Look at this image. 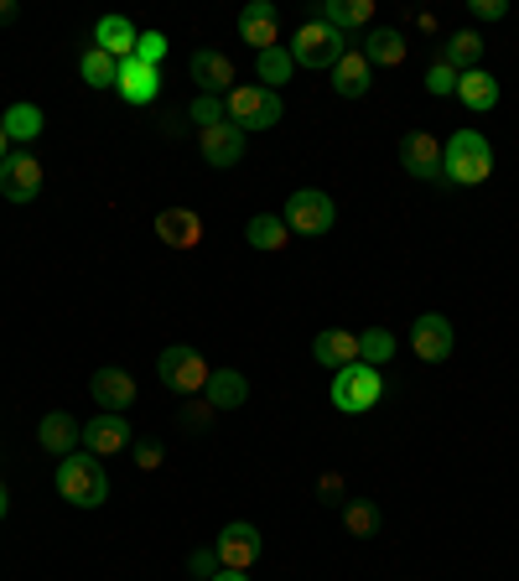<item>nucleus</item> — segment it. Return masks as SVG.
<instances>
[{"label": "nucleus", "instance_id": "15", "mask_svg": "<svg viewBox=\"0 0 519 581\" xmlns=\"http://www.w3.org/2000/svg\"><path fill=\"white\" fill-rule=\"evenodd\" d=\"M198 151H203V161H208L213 171L240 167V156H244V130H234V125H213V130H198Z\"/></svg>", "mask_w": 519, "mask_h": 581}, {"label": "nucleus", "instance_id": "12", "mask_svg": "<svg viewBox=\"0 0 519 581\" xmlns=\"http://www.w3.org/2000/svg\"><path fill=\"white\" fill-rule=\"evenodd\" d=\"M240 36L255 47V57L280 47V11L271 6V0H250V6L240 11Z\"/></svg>", "mask_w": 519, "mask_h": 581}, {"label": "nucleus", "instance_id": "11", "mask_svg": "<svg viewBox=\"0 0 519 581\" xmlns=\"http://www.w3.org/2000/svg\"><path fill=\"white\" fill-rule=\"evenodd\" d=\"M452 342H457V332H452V323L442 317V311H426V317H415L411 348H415V359H421V363L452 359Z\"/></svg>", "mask_w": 519, "mask_h": 581}, {"label": "nucleus", "instance_id": "2", "mask_svg": "<svg viewBox=\"0 0 519 581\" xmlns=\"http://www.w3.org/2000/svg\"><path fill=\"white\" fill-rule=\"evenodd\" d=\"M57 498H68L73 509H99L109 498V478L94 452H68L57 457Z\"/></svg>", "mask_w": 519, "mask_h": 581}, {"label": "nucleus", "instance_id": "39", "mask_svg": "<svg viewBox=\"0 0 519 581\" xmlns=\"http://www.w3.org/2000/svg\"><path fill=\"white\" fill-rule=\"evenodd\" d=\"M161 457H167V452H161L156 442H136V467H140V473H156V467H161Z\"/></svg>", "mask_w": 519, "mask_h": 581}, {"label": "nucleus", "instance_id": "37", "mask_svg": "<svg viewBox=\"0 0 519 581\" xmlns=\"http://www.w3.org/2000/svg\"><path fill=\"white\" fill-rule=\"evenodd\" d=\"M188 571H192V577H219V550H192V556H188Z\"/></svg>", "mask_w": 519, "mask_h": 581}, {"label": "nucleus", "instance_id": "27", "mask_svg": "<svg viewBox=\"0 0 519 581\" xmlns=\"http://www.w3.org/2000/svg\"><path fill=\"white\" fill-rule=\"evenodd\" d=\"M343 530L353 535V540H374V535L384 530V514L374 498H348L343 504Z\"/></svg>", "mask_w": 519, "mask_h": 581}, {"label": "nucleus", "instance_id": "43", "mask_svg": "<svg viewBox=\"0 0 519 581\" xmlns=\"http://www.w3.org/2000/svg\"><path fill=\"white\" fill-rule=\"evenodd\" d=\"M0 21H17V0H0Z\"/></svg>", "mask_w": 519, "mask_h": 581}, {"label": "nucleus", "instance_id": "1", "mask_svg": "<svg viewBox=\"0 0 519 581\" xmlns=\"http://www.w3.org/2000/svg\"><path fill=\"white\" fill-rule=\"evenodd\" d=\"M488 171H494V146L478 130H457L442 146V182H452V188H478V182H488Z\"/></svg>", "mask_w": 519, "mask_h": 581}, {"label": "nucleus", "instance_id": "9", "mask_svg": "<svg viewBox=\"0 0 519 581\" xmlns=\"http://www.w3.org/2000/svg\"><path fill=\"white\" fill-rule=\"evenodd\" d=\"M0 192H6V203H36L42 198V161L32 151H11L0 167Z\"/></svg>", "mask_w": 519, "mask_h": 581}, {"label": "nucleus", "instance_id": "40", "mask_svg": "<svg viewBox=\"0 0 519 581\" xmlns=\"http://www.w3.org/2000/svg\"><path fill=\"white\" fill-rule=\"evenodd\" d=\"M467 11H473L478 21H499V17H504V0H473Z\"/></svg>", "mask_w": 519, "mask_h": 581}, {"label": "nucleus", "instance_id": "17", "mask_svg": "<svg viewBox=\"0 0 519 581\" xmlns=\"http://www.w3.org/2000/svg\"><path fill=\"white\" fill-rule=\"evenodd\" d=\"M84 446L94 452V457H115V452H125L130 446V421L125 415H94L84 426Z\"/></svg>", "mask_w": 519, "mask_h": 581}, {"label": "nucleus", "instance_id": "31", "mask_svg": "<svg viewBox=\"0 0 519 581\" xmlns=\"http://www.w3.org/2000/svg\"><path fill=\"white\" fill-rule=\"evenodd\" d=\"M255 73H260V88H271V94H276V84H292L296 63H292V52H286V42H280V47H271V52H260Z\"/></svg>", "mask_w": 519, "mask_h": 581}, {"label": "nucleus", "instance_id": "25", "mask_svg": "<svg viewBox=\"0 0 519 581\" xmlns=\"http://www.w3.org/2000/svg\"><path fill=\"white\" fill-rule=\"evenodd\" d=\"M457 99H463L467 109L488 115V109L499 104V78H494L488 68H467V73H457Z\"/></svg>", "mask_w": 519, "mask_h": 581}, {"label": "nucleus", "instance_id": "3", "mask_svg": "<svg viewBox=\"0 0 519 581\" xmlns=\"http://www.w3.org/2000/svg\"><path fill=\"white\" fill-rule=\"evenodd\" d=\"M224 109H229V125L234 130H276L280 125V94H271V88L260 84H234L224 94Z\"/></svg>", "mask_w": 519, "mask_h": 581}, {"label": "nucleus", "instance_id": "18", "mask_svg": "<svg viewBox=\"0 0 519 581\" xmlns=\"http://www.w3.org/2000/svg\"><path fill=\"white\" fill-rule=\"evenodd\" d=\"M317 21H328L332 32L343 36H353V32H363V27H374V0H322V11H317Z\"/></svg>", "mask_w": 519, "mask_h": 581}, {"label": "nucleus", "instance_id": "36", "mask_svg": "<svg viewBox=\"0 0 519 581\" xmlns=\"http://www.w3.org/2000/svg\"><path fill=\"white\" fill-rule=\"evenodd\" d=\"M426 88H432V94H457V73H452L447 63H432V73H426Z\"/></svg>", "mask_w": 519, "mask_h": 581}, {"label": "nucleus", "instance_id": "19", "mask_svg": "<svg viewBox=\"0 0 519 581\" xmlns=\"http://www.w3.org/2000/svg\"><path fill=\"white\" fill-rule=\"evenodd\" d=\"M115 94H120L125 104H156V94H161V68H146L136 57H125L120 78H115Z\"/></svg>", "mask_w": 519, "mask_h": 581}, {"label": "nucleus", "instance_id": "6", "mask_svg": "<svg viewBox=\"0 0 519 581\" xmlns=\"http://www.w3.org/2000/svg\"><path fill=\"white\" fill-rule=\"evenodd\" d=\"M156 374L172 394H203L208 390V359L192 348V342H172V348H161V359H156Z\"/></svg>", "mask_w": 519, "mask_h": 581}, {"label": "nucleus", "instance_id": "23", "mask_svg": "<svg viewBox=\"0 0 519 581\" xmlns=\"http://www.w3.org/2000/svg\"><path fill=\"white\" fill-rule=\"evenodd\" d=\"M78 436H84V426H78L68 411H47L42 426H36V442H42V452H52V457H68L73 446H78Z\"/></svg>", "mask_w": 519, "mask_h": 581}, {"label": "nucleus", "instance_id": "14", "mask_svg": "<svg viewBox=\"0 0 519 581\" xmlns=\"http://www.w3.org/2000/svg\"><path fill=\"white\" fill-rule=\"evenodd\" d=\"M192 84H198V94H213V99H224L229 88H234V63H229L224 52H213V47H198L192 52Z\"/></svg>", "mask_w": 519, "mask_h": 581}, {"label": "nucleus", "instance_id": "35", "mask_svg": "<svg viewBox=\"0 0 519 581\" xmlns=\"http://www.w3.org/2000/svg\"><path fill=\"white\" fill-rule=\"evenodd\" d=\"M161 57H167V36H161V32H140L136 36V63L161 68Z\"/></svg>", "mask_w": 519, "mask_h": 581}, {"label": "nucleus", "instance_id": "30", "mask_svg": "<svg viewBox=\"0 0 519 581\" xmlns=\"http://www.w3.org/2000/svg\"><path fill=\"white\" fill-rule=\"evenodd\" d=\"M42 109H36L32 99H21V104H11L6 109V120H0V130H6V140H36L42 136Z\"/></svg>", "mask_w": 519, "mask_h": 581}, {"label": "nucleus", "instance_id": "20", "mask_svg": "<svg viewBox=\"0 0 519 581\" xmlns=\"http://www.w3.org/2000/svg\"><path fill=\"white\" fill-rule=\"evenodd\" d=\"M311 359L322 363V369H348V363H359V332H343V327H328V332H317L311 342Z\"/></svg>", "mask_w": 519, "mask_h": 581}, {"label": "nucleus", "instance_id": "44", "mask_svg": "<svg viewBox=\"0 0 519 581\" xmlns=\"http://www.w3.org/2000/svg\"><path fill=\"white\" fill-rule=\"evenodd\" d=\"M6 509H11V488H6V478H0V519H6Z\"/></svg>", "mask_w": 519, "mask_h": 581}, {"label": "nucleus", "instance_id": "13", "mask_svg": "<svg viewBox=\"0 0 519 581\" xmlns=\"http://www.w3.org/2000/svg\"><path fill=\"white\" fill-rule=\"evenodd\" d=\"M88 394H94V405L109 415L136 411V379L125 374V369H99V374L88 379Z\"/></svg>", "mask_w": 519, "mask_h": 581}, {"label": "nucleus", "instance_id": "7", "mask_svg": "<svg viewBox=\"0 0 519 581\" xmlns=\"http://www.w3.org/2000/svg\"><path fill=\"white\" fill-rule=\"evenodd\" d=\"M280 223L292 229V234H301V240H317V234H328L332 223H338V208H332L328 192L317 188H301L286 198V213H280Z\"/></svg>", "mask_w": 519, "mask_h": 581}, {"label": "nucleus", "instance_id": "26", "mask_svg": "<svg viewBox=\"0 0 519 581\" xmlns=\"http://www.w3.org/2000/svg\"><path fill=\"white\" fill-rule=\"evenodd\" d=\"M136 36L140 32L125 17H99V27H94V47L125 63V57H136Z\"/></svg>", "mask_w": 519, "mask_h": 581}, {"label": "nucleus", "instance_id": "41", "mask_svg": "<svg viewBox=\"0 0 519 581\" xmlns=\"http://www.w3.org/2000/svg\"><path fill=\"white\" fill-rule=\"evenodd\" d=\"M213 415H219V411H213L208 400H198V405H188V426H192V431H203L208 421H213Z\"/></svg>", "mask_w": 519, "mask_h": 581}, {"label": "nucleus", "instance_id": "45", "mask_svg": "<svg viewBox=\"0 0 519 581\" xmlns=\"http://www.w3.org/2000/svg\"><path fill=\"white\" fill-rule=\"evenodd\" d=\"M6 156H11V140H6V130H0V167H6Z\"/></svg>", "mask_w": 519, "mask_h": 581}, {"label": "nucleus", "instance_id": "33", "mask_svg": "<svg viewBox=\"0 0 519 581\" xmlns=\"http://www.w3.org/2000/svg\"><path fill=\"white\" fill-rule=\"evenodd\" d=\"M78 73H84L88 88H115V78H120V57H109V52L88 47L84 63H78Z\"/></svg>", "mask_w": 519, "mask_h": 581}, {"label": "nucleus", "instance_id": "21", "mask_svg": "<svg viewBox=\"0 0 519 581\" xmlns=\"http://www.w3.org/2000/svg\"><path fill=\"white\" fill-rule=\"evenodd\" d=\"M203 400H208V405H213L219 415H224V411H240L244 400H250V379H244L240 369H213V374H208Z\"/></svg>", "mask_w": 519, "mask_h": 581}, {"label": "nucleus", "instance_id": "8", "mask_svg": "<svg viewBox=\"0 0 519 581\" xmlns=\"http://www.w3.org/2000/svg\"><path fill=\"white\" fill-rule=\"evenodd\" d=\"M213 550H219V571H250V566H260V550H265V540H260L255 525L234 519V525H224V530H219Z\"/></svg>", "mask_w": 519, "mask_h": 581}, {"label": "nucleus", "instance_id": "32", "mask_svg": "<svg viewBox=\"0 0 519 581\" xmlns=\"http://www.w3.org/2000/svg\"><path fill=\"white\" fill-rule=\"evenodd\" d=\"M395 332H384V327H369V332H359V363H369V369H384V363L395 359Z\"/></svg>", "mask_w": 519, "mask_h": 581}, {"label": "nucleus", "instance_id": "4", "mask_svg": "<svg viewBox=\"0 0 519 581\" xmlns=\"http://www.w3.org/2000/svg\"><path fill=\"white\" fill-rule=\"evenodd\" d=\"M286 52H292V63L296 68H332V63H338V57H343L348 52V42L338 32H332L328 21H301V27H296L292 32V42H286Z\"/></svg>", "mask_w": 519, "mask_h": 581}, {"label": "nucleus", "instance_id": "42", "mask_svg": "<svg viewBox=\"0 0 519 581\" xmlns=\"http://www.w3.org/2000/svg\"><path fill=\"white\" fill-rule=\"evenodd\" d=\"M208 581H250V571H219V577H208Z\"/></svg>", "mask_w": 519, "mask_h": 581}, {"label": "nucleus", "instance_id": "38", "mask_svg": "<svg viewBox=\"0 0 519 581\" xmlns=\"http://www.w3.org/2000/svg\"><path fill=\"white\" fill-rule=\"evenodd\" d=\"M317 498H322L328 509H338V504H348V498H343V478H338V473H322V483H317Z\"/></svg>", "mask_w": 519, "mask_h": 581}, {"label": "nucleus", "instance_id": "28", "mask_svg": "<svg viewBox=\"0 0 519 581\" xmlns=\"http://www.w3.org/2000/svg\"><path fill=\"white\" fill-rule=\"evenodd\" d=\"M478 57H484V36L478 32H452L447 42H442V57H436V63H447L452 73H467V68H478Z\"/></svg>", "mask_w": 519, "mask_h": 581}, {"label": "nucleus", "instance_id": "22", "mask_svg": "<svg viewBox=\"0 0 519 581\" xmlns=\"http://www.w3.org/2000/svg\"><path fill=\"white\" fill-rule=\"evenodd\" d=\"M369 84H374V68H369V57L348 47L343 57L332 63V88H338L343 99H363V94H369Z\"/></svg>", "mask_w": 519, "mask_h": 581}, {"label": "nucleus", "instance_id": "10", "mask_svg": "<svg viewBox=\"0 0 519 581\" xmlns=\"http://www.w3.org/2000/svg\"><path fill=\"white\" fill-rule=\"evenodd\" d=\"M400 167L415 182H436L442 177V140L432 130H411V136L400 140Z\"/></svg>", "mask_w": 519, "mask_h": 581}, {"label": "nucleus", "instance_id": "24", "mask_svg": "<svg viewBox=\"0 0 519 581\" xmlns=\"http://www.w3.org/2000/svg\"><path fill=\"white\" fill-rule=\"evenodd\" d=\"M405 52H411V42H405L395 27H369V36H363V57H369V68H400Z\"/></svg>", "mask_w": 519, "mask_h": 581}, {"label": "nucleus", "instance_id": "29", "mask_svg": "<svg viewBox=\"0 0 519 581\" xmlns=\"http://www.w3.org/2000/svg\"><path fill=\"white\" fill-rule=\"evenodd\" d=\"M244 240L255 244V250H265V255H276V250H286L292 229L280 223V213H255V219L244 223Z\"/></svg>", "mask_w": 519, "mask_h": 581}, {"label": "nucleus", "instance_id": "5", "mask_svg": "<svg viewBox=\"0 0 519 581\" xmlns=\"http://www.w3.org/2000/svg\"><path fill=\"white\" fill-rule=\"evenodd\" d=\"M380 400H384V374L380 369H369V363H348V369L332 374V405H338L343 415L374 411Z\"/></svg>", "mask_w": 519, "mask_h": 581}, {"label": "nucleus", "instance_id": "34", "mask_svg": "<svg viewBox=\"0 0 519 581\" xmlns=\"http://www.w3.org/2000/svg\"><path fill=\"white\" fill-rule=\"evenodd\" d=\"M188 120L198 125V130H213V125H229V109H224V99H213V94H198V99L188 104Z\"/></svg>", "mask_w": 519, "mask_h": 581}, {"label": "nucleus", "instance_id": "16", "mask_svg": "<svg viewBox=\"0 0 519 581\" xmlns=\"http://www.w3.org/2000/svg\"><path fill=\"white\" fill-rule=\"evenodd\" d=\"M156 240L172 244V250H192V244H203V219L192 208H161L156 213Z\"/></svg>", "mask_w": 519, "mask_h": 581}]
</instances>
